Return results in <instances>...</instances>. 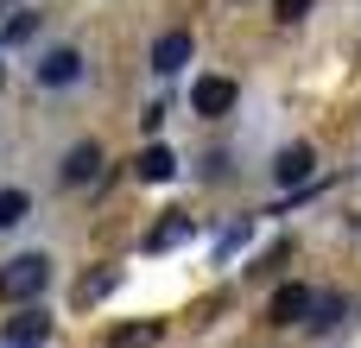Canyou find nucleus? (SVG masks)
<instances>
[{
  "label": "nucleus",
  "instance_id": "nucleus-1",
  "mask_svg": "<svg viewBox=\"0 0 361 348\" xmlns=\"http://www.w3.org/2000/svg\"><path fill=\"white\" fill-rule=\"evenodd\" d=\"M44 285H51V260L44 254H13L0 266V304H32V298H44Z\"/></svg>",
  "mask_w": 361,
  "mask_h": 348
},
{
  "label": "nucleus",
  "instance_id": "nucleus-2",
  "mask_svg": "<svg viewBox=\"0 0 361 348\" xmlns=\"http://www.w3.org/2000/svg\"><path fill=\"white\" fill-rule=\"evenodd\" d=\"M235 101H241V89L228 76H197L190 82V114H203V120H222Z\"/></svg>",
  "mask_w": 361,
  "mask_h": 348
},
{
  "label": "nucleus",
  "instance_id": "nucleus-3",
  "mask_svg": "<svg viewBox=\"0 0 361 348\" xmlns=\"http://www.w3.org/2000/svg\"><path fill=\"white\" fill-rule=\"evenodd\" d=\"M76 76H82V51L57 44V51H44V57H38V82H44V89H70Z\"/></svg>",
  "mask_w": 361,
  "mask_h": 348
},
{
  "label": "nucleus",
  "instance_id": "nucleus-4",
  "mask_svg": "<svg viewBox=\"0 0 361 348\" xmlns=\"http://www.w3.org/2000/svg\"><path fill=\"white\" fill-rule=\"evenodd\" d=\"M114 285H121V266H95V273H82V279L70 285V304H76V311H89V304H102Z\"/></svg>",
  "mask_w": 361,
  "mask_h": 348
},
{
  "label": "nucleus",
  "instance_id": "nucleus-5",
  "mask_svg": "<svg viewBox=\"0 0 361 348\" xmlns=\"http://www.w3.org/2000/svg\"><path fill=\"white\" fill-rule=\"evenodd\" d=\"M311 304H317V298H311L305 285H279L273 304H267V317H273V323H311Z\"/></svg>",
  "mask_w": 361,
  "mask_h": 348
},
{
  "label": "nucleus",
  "instance_id": "nucleus-6",
  "mask_svg": "<svg viewBox=\"0 0 361 348\" xmlns=\"http://www.w3.org/2000/svg\"><path fill=\"white\" fill-rule=\"evenodd\" d=\"M95 178H102V146H95V139L70 146V152H63V184H95Z\"/></svg>",
  "mask_w": 361,
  "mask_h": 348
},
{
  "label": "nucleus",
  "instance_id": "nucleus-7",
  "mask_svg": "<svg viewBox=\"0 0 361 348\" xmlns=\"http://www.w3.org/2000/svg\"><path fill=\"white\" fill-rule=\"evenodd\" d=\"M44 336H51V317H44V311H19V317L6 323V348H38Z\"/></svg>",
  "mask_w": 361,
  "mask_h": 348
},
{
  "label": "nucleus",
  "instance_id": "nucleus-8",
  "mask_svg": "<svg viewBox=\"0 0 361 348\" xmlns=\"http://www.w3.org/2000/svg\"><path fill=\"white\" fill-rule=\"evenodd\" d=\"M184 63H190V32H165V38L152 44V70L171 76V70H184Z\"/></svg>",
  "mask_w": 361,
  "mask_h": 348
},
{
  "label": "nucleus",
  "instance_id": "nucleus-9",
  "mask_svg": "<svg viewBox=\"0 0 361 348\" xmlns=\"http://www.w3.org/2000/svg\"><path fill=\"white\" fill-rule=\"evenodd\" d=\"M311 165H317V152L298 139V146H286V152L273 159V178H279V184H305V178H311Z\"/></svg>",
  "mask_w": 361,
  "mask_h": 348
},
{
  "label": "nucleus",
  "instance_id": "nucleus-10",
  "mask_svg": "<svg viewBox=\"0 0 361 348\" xmlns=\"http://www.w3.org/2000/svg\"><path fill=\"white\" fill-rule=\"evenodd\" d=\"M133 171H140L146 184H171V178H178V159H171V146H146V152L133 159Z\"/></svg>",
  "mask_w": 361,
  "mask_h": 348
},
{
  "label": "nucleus",
  "instance_id": "nucleus-11",
  "mask_svg": "<svg viewBox=\"0 0 361 348\" xmlns=\"http://www.w3.org/2000/svg\"><path fill=\"white\" fill-rule=\"evenodd\" d=\"M178 241H190V216H165V222L146 235V254H165V247H178Z\"/></svg>",
  "mask_w": 361,
  "mask_h": 348
},
{
  "label": "nucleus",
  "instance_id": "nucleus-12",
  "mask_svg": "<svg viewBox=\"0 0 361 348\" xmlns=\"http://www.w3.org/2000/svg\"><path fill=\"white\" fill-rule=\"evenodd\" d=\"M152 342H159V323H121L108 336V348H152Z\"/></svg>",
  "mask_w": 361,
  "mask_h": 348
},
{
  "label": "nucleus",
  "instance_id": "nucleus-13",
  "mask_svg": "<svg viewBox=\"0 0 361 348\" xmlns=\"http://www.w3.org/2000/svg\"><path fill=\"white\" fill-rule=\"evenodd\" d=\"M25 209H32V203H25V190H0V228H19V222H25Z\"/></svg>",
  "mask_w": 361,
  "mask_h": 348
},
{
  "label": "nucleus",
  "instance_id": "nucleus-14",
  "mask_svg": "<svg viewBox=\"0 0 361 348\" xmlns=\"http://www.w3.org/2000/svg\"><path fill=\"white\" fill-rule=\"evenodd\" d=\"M32 32H38V13H13V19H6V32H0V38H6V44H25V38H32Z\"/></svg>",
  "mask_w": 361,
  "mask_h": 348
},
{
  "label": "nucleus",
  "instance_id": "nucleus-15",
  "mask_svg": "<svg viewBox=\"0 0 361 348\" xmlns=\"http://www.w3.org/2000/svg\"><path fill=\"white\" fill-rule=\"evenodd\" d=\"M336 317H343V298H317L311 304V330H330Z\"/></svg>",
  "mask_w": 361,
  "mask_h": 348
},
{
  "label": "nucleus",
  "instance_id": "nucleus-16",
  "mask_svg": "<svg viewBox=\"0 0 361 348\" xmlns=\"http://www.w3.org/2000/svg\"><path fill=\"white\" fill-rule=\"evenodd\" d=\"M273 13H279V19H305V13H311V0H273Z\"/></svg>",
  "mask_w": 361,
  "mask_h": 348
}]
</instances>
